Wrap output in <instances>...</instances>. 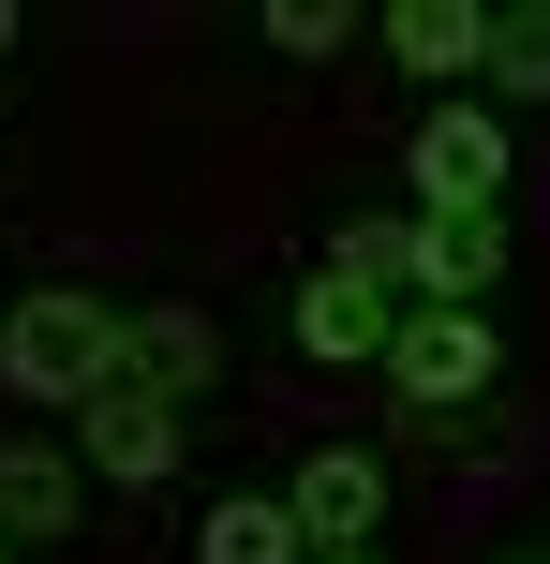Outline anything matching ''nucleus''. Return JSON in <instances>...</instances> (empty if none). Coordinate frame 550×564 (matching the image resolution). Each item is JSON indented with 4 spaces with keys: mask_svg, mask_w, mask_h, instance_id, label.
I'll return each mask as SVG.
<instances>
[{
    "mask_svg": "<svg viewBox=\"0 0 550 564\" xmlns=\"http://www.w3.org/2000/svg\"><path fill=\"white\" fill-rule=\"evenodd\" d=\"M506 564H550V550H506Z\"/></svg>",
    "mask_w": 550,
    "mask_h": 564,
    "instance_id": "dca6fc26",
    "label": "nucleus"
},
{
    "mask_svg": "<svg viewBox=\"0 0 550 564\" xmlns=\"http://www.w3.org/2000/svg\"><path fill=\"white\" fill-rule=\"evenodd\" d=\"M194 564H313V550H298V506H283V490H224V506L194 520Z\"/></svg>",
    "mask_w": 550,
    "mask_h": 564,
    "instance_id": "9b49d317",
    "label": "nucleus"
},
{
    "mask_svg": "<svg viewBox=\"0 0 550 564\" xmlns=\"http://www.w3.org/2000/svg\"><path fill=\"white\" fill-rule=\"evenodd\" d=\"M327 564H373V550H327Z\"/></svg>",
    "mask_w": 550,
    "mask_h": 564,
    "instance_id": "2eb2a0df",
    "label": "nucleus"
},
{
    "mask_svg": "<svg viewBox=\"0 0 550 564\" xmlns=\"http://www.w3.org/2000/svg\"><path fill=\"white\" fill-rule=\"evenodd\" d=\"M402 164H417V208H432V224L506 208V105H432V134H417Z\"/></svg>",
    "mask_w": 550,
    "mask_h": 564,
    "instance_id": "20e7f679",
    "label": "nucleus"
},
{
    "mask_svg": "<svg viewBox=\"0 0 550 564\" xmlns=\"http://www.w3.org/2000/svg\"><path fill=\"white\" fill-rule=\"evenodd\" d=\"M387 59L417 89H476L492 75V0H387Z\"/></svg>",
    "mask_w": 550,
    "mask_h": 564,
    "instance_id": "6e6552de",
    "label": "nucleus"
},
{
    "mask_svg": "<svg viewBox=\"0 0 550 564\" xmlns=\"http://www.w3.org/2000/svg\"><path fill=\"white\" fill-rule=\"evenodd\" d=\"M15 30H30V15H15V0H0V45H15Z\"/></svg>",
    "mask_w": 550,
    "mask_h": 564,
    "instance_id": "4468645a",
    "label": "nucleus"
},
{
    "mask_svg": "<svg viewBox=\"0 0 550 564\" xmlns=\"http://www.w3.org/2000/svg\"><path fill=\"white\" fill-rule=\"evenodd\" d=\"M283 506H298V550H373V520H387V460L373 446H313V460H298V476H283Z\"/></svg>",
    "mask_w": 550,
    "mask_h": 564,
    "instance_id": "423d86ee",
    "label": "nucleus"
},
{
    "mask_svg": "<svg viewBox=\"0 0 550 564\" xmlns=\"http://www.w3.org/2000/svg\"><path fill=\"white\" fill-rule=\"evenodd\" d=\"M75 460L105 490H149V476H179V401H149V387H105L75 416Z\"/></svg>",
    "mask_w": 550,
    "mask_h": 564,
    "instance_id": "0eeeda50",
    "label": "nucleus"
},
{
    "mask_svg": "<svg viewBox=\"0 0 550 564\" xmlns=\"http://www.w3.org/2000/svg\"><path fill=\"white\" fill-rule=\"evenodd\" d=\"M0 564H15V535H0Z\"/></svg>",
    "mask_w": 550,
    "mask_h": 564,
    "instance_id": "f3484780",
    "label": "nucleus"
},
{
    "mask_svg": "<svg viewBox=\"0 0 550 564\" xmlns=\"http://www.w3.org/2000/svg\"><path fill=\"white\" fill-rule=\"evenodd\" d=\"M0 387H15V401H60V416H89L105 387H134V312L75 297V282H30V297L0 312Z\"/></svg>",
    "mask_w": 550,
    "mask_h": 564,
    "instance_id": "f03ea898",
    "label": "nucleus"
},
{
    "mask_svg": "<svg viewBox=\"0 0 550 564\" xmlns=\"http://www.w3.org/2000/svg\"><path fill=\"white\" fill-rule=\"evenodd\" d=\"M254 30H268V59H343L357 45V0H268Z\"/></svg>",
    "mask_w": 550,
    "mask_h": 564,
    "instance_id": "ddd939ff",
    "label": "nucleus"
},
{
    "mask_svg": "<svg viewBox=\"0 0 550 564\" xmlns=\"http://www.w3.org/2000/svg\"><path fill=\"white\" fill-rule=\"evenodd\" d=\"M313 268H357L373 297L402 312H476L506 282V208H476V224H432V208H373V224H343Z\"/></svg>",
    "mask_w": 550,
    "mask_h": 564,
    "instance_id": "f257e3e1",
    "label": "nucleus"
},
{
    "mask_svg": "<svg viewBox=\"0 0 550 564\" xmlns=\"http://www.w3.org/2000/svg\"><path fill=\"white\" fill-rule=\"evenodd\" d=\"M208 371H224V327H208L194 297H149L134 312V387L149 401H208Z\"/></svg>",
    "mask_w": 550,
    "mask_h": 564,
    "instance_id": "1a4fd4ad",
    "label": "nucleus"
},
{
    "mask_svg": "<svg viewBox=\"0 0 550 564\" xmlns=\"http://www.w3.org/2000/svg\"><path fill=\"white\" fill-rule=\"evenodd\" d=\"M283 327H298V357H313V371H387V341H402V297H373L357 268H298Z\"/></svg>",
    "mask_w": 550,
    "mask_h": 564,
    "instance_id": "39448f33",
    "label": "nucleus"
},
{
    "mask_svg": "<svg viewBox=\"0 0 550 564\" xmlns=\"http://www.w3.org/2000/svg\"><path fill=\"white\" fill-rule=\"evenodd\" d=\"M492 105H550V0H492Z\"/></svg>",
    "mask_w": 550,
    "mask_h": 564,
    "instance_id": "f8f14e48",
    "label": "nucleus"
},
{
    "mask_svg": "<svg viewBox=\"0 0 550 564\" xmlns=\"http://www.w3.org/2000/svg\"><path fill=\"white\" fill-rule=\"evenodd\" d=\"M492 371H506L492 312H402V341H387V401H402L417 431H432V416H476Z\"/></svg>",
    "mask_w": 550,
    "mask_h": 564,
    "instance_id": "7ed1b4c3",
    "label": "nucleus"
},
{
    "mask_svg": "<svg viewBox=\"0 0 550 564\" xmlns=\"http://www.w3.org/2000/svg\"><path fill=\"white\" fill-rule=\"evenodd\" d=\"M75 506H89V460H60V446H0V535H15V550L75 535Z\"/></svg>",
    "mask_w": 550,
    "mask_h": 564,
    "instance_id": "9d476101",
    "label": "nucleus"
}]
</instances>
